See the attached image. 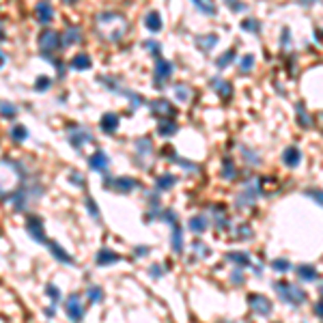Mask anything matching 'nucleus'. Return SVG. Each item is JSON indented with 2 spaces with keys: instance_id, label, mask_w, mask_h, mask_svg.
<instances>
[{
  "instance_id": "f257e3e1",
  "label": "nucleus",
  "mask_w": 323,
  "mask_h": 323,
  "mask_svg": "<svg viewBox=\"0 0 323 323\" xmlns=\"http://www.w3.org/2000/svg\"><path fill=\"white\" fill-rule=\"evenodd\" d=\"M127 30H130V22L123 13L101 11L95 15V33L108 44H119Z\"/></svg>"
},
{
  "instance_id": "f03ea898",
  "label": "nucleus",
  "mask_w": 323,
  "mask_h": 323,
  "mask_svg": "<svg viewBox=\"0 0 323 323\" xmlns=\"http://www.w3.org/2000/svg\"><path fill=\"white\" fill-rule=\"evenodd\" d=\"M22 187V168L13 160H0V201L13 199Z\"/></svg>"
},
{
  "instance_id": "7ed1b4c3",
  "label": "nucleus",
  "mask_w": 323,
  "mask_h": 323,
  "mask_svg": "<svg viewBox=\"0 0 323 323\" xmlns=\"http://www.w3.org/2000/svg\"><path fill=\"white\" fill-rule=\"evenodd\" d=\"M274 291L280 295V299H285L287 304H293V306H302L306 302V293L302 291L297 285H291V283H285V280H280V283H274Z\"/></svg>"
},
{
  "instance_id": "20e7f679",
  "label": "nucleus",
  "mask_w": 323,
  "mask_h": 323,
  "mask_svg": "<svg viewBox=\"0 0 323 323\" xmlns=\"http://www.w3.org/2000/svg\"><path fill=\"white\" fill-rule=\"evenodd\" d=\"M39 52L44 54V58L46 56H52L54 52L60 48V35L56 33V30H50V28H46L44 33L39 35Z\"/></svg>"
},
{
  "instance_id": "39448f33",
  "label": "nucleus",
  "mask_w": 323,
  "mask_h": 323,
  "mask_svg": "<svg viewBox=\"0 0 323 323\" xmlns=\"http://www.w3.org/2000/svg\"><path fill=\"white\" fill-rule=\"evenodd\" d=\"M138 183L134 181L132 177H117V179H110V177H106V181H103V187H106V190H114V192H119V194H127Z\"/></svg>"
},
{
  "instance_id": "423d86ee",
  "label": "nucleus",
  "mask_w": 323,
  "mask_h": 323,
  "mask_svg": "<svg viewBox=\"0 0 323 323\" xmlns=\"http://www.w3.org/2000/svg\"><path fill=\"white\" fill-rule=\"evenodd\" d=\"M248 304H250V308L256 312V315H263V317L272 315V308H274L272 306V299L261 295V293H250L248 295Z\"/></svg>"
},
{
  "instance_id": "0eeeda50",
  "label": "nucleus",
  "mask_w": 323,
  "mask_h": 323,
  "mask_svg": "<svg viewBox=\"0 0 323 323\" xmlns=\"http://www.w3.org/2000/svg\"><path fill=\"white\" fill-rule=\"evenodd\" d=\"M65 310H67V317H69L71 323H80L82 317H84V306H82L80 295H71L65 302Z\"/></svg>"
},
{
  "instance_id": "6e6552de",
  "label": "nucleus",
  "mask_w": 323,
  "mask_h": 323,
  "mask_svg": "<svg viewBox=\"0 0 323 323\" xmlns=\"http://www.w3.org/2000/svg\"><path fill=\"white\" fill-rule=\"evenodd\" d=\"M26 231H28L30 237L35 239V242L48 244V237H46V231H44V222H41L37 216H28V220H26Z\"/></svg>"
},
{
  "instance_id": "1a4fd4ad",
  "label": "nucleus",
  "mask_w": 323,
  "mask_h": 323,
  "mask_svg": "<svg viewBox=\"0 0 323 323\" xmlns=\"http://www.w3.org/2000/svg\"><path fill=\"white\" fill-rule=\"evenodd\" d=\"M173 76V62H168L166 58H158L155 60V87H164V82Z\"/></svg>"
},
{
  "instance_id": "9d476101",
  "label": "nucleus",
  "mask_w": 323,
  "mask_h": 323,
  "mask_svg": "<svg viewBox=\"0 0 323 323\" xmlns=\"http://www.w3.org/2000/svg\"><path fill=\"white\" fill-rule=\"evenodd\" d=\"M149 108H151L153 114H160L162 119H173L175 114H177V108L173 106L168 99H153L149 103Z\"/></svg>"
},
{
  "instance_id": "9b49d317",
  "label": "nucleus",
  "mask_w": 323,
  "mask_h": 323,
  "mask_svg": "<svg viewBox=\"0 0 323 323\" xmlns=\"http://www.w3.org/2000/svg\"><path fill=\"white\" fill-rule=\"evenodd\" d=\"M153 153V147H151V140L149 138H142L136 142V164L140 166L142 160H144V168H149V158Z\"/></svg>"
},
{
  "instance_id": "f8f14e48",
  "label": "nucleus",
  "mask_w": 323,
  "mask_h": 323,
  "mask_svg": "<svg viewBox=\"0 0 323 323\" xmlns=\"http://www.w3.org/2000/svg\"><path fill=\"white\" fill-rule=\"evenodd\" d=\"M93 142V134L91 132H87L84 127H80V125H74L71 127V147H76V149H80L84 142Z\"/></svg>"
},
{
  "instance_id": "ddd939ff",
  "label": "nucleus",
  "mask_w": 323,
  "mask_h": 323,
  "mask_svg": "<svg viewBox=\"0 0 323 323\" xmlns=\"http://www.w3.org/2000/svg\"><path fill=\"white\" fill-rule=\"evenodd\" d=\"M256 196H259V187L252 185V183H248V187L237 196V207H252L254 201H256Z\"/></svg>"
},
{
  "instance_id": "4468645a",
  "label": "nucleus",
  "mask_w": 323,
  "mask_h": 323,
  "mask_svg": "<svg viewBox=\"0 0 323 323\" xmlns=\"http://www.w3.org/2000/svg\"><path fill=\"white\" fill-rule=\"evenodd\" d=\"M35 13H37L41 24H50L52 17H54V9H52V5L48 0H41V3H37V7H35Z\"/></svg>"
},
{
  "instance_id": "2eb2a0df",
  "label": "nucleus",
  "mask_w": 323,
  "mask_h": 323,
  "mask_svg": "<svg viewBox=\"0 0 323 323\" xmlns=\"http://www.w3.org/2000/svg\"><path fill=\"white\" fill-rule=\"evenodd\" d=\"M108 155L103 153V151H95L91 155V160H89V166H91V170H97V173H103L108 168Z\"/></svg>"
},
{
  "instance_id": "dca6fc26",
  "label": "nucleus",
  "mask_w": 323,
  "mask_h": 323,
  "mask_svg": "<svg viewBox=\"0 0 323 323\" xmlns=\"http://www.w3.org/2000/svg\"><path fill=\"white\" fill-rule=\"evenodd\" d=\"M60 41H62V48H69V46H74V44H80L82 41V30L78 28V26H69L67 30H65V35L60 37Z\"/></svg>"
},
{
  "instance_id": "f3484780",
  "label": "nucleus",
  "mask_w": 323,
  "mask_h": 323,
  "mask_svg": "<svg viewBox=\"0 0 323 323\" xmlns=\"http://www.w3.org/2000/svg\"><path fill=\"white\" fill-rule=\"evenodd\" d=\"M48 248H50V254L54 256L56 261H60V263H74V256L67 254L65 250H62L60 244H56V242H48Z\"/></svg>"
},
{
  "instance_id": "a211bd4d",
  "label": "nucleus",
  "mask_w": 323,
  "mask_h": 323,
  "mask_svg": "<svg viewBox=\"0 0 323 323\" xmlns=\"http://www.w3.org/2000/svg\"><path fill=\"white\" fill-rule=\"evenodd\" d=\"M283 162L285 166H289V168H295V166H299L302 162V153L297 147H287L285 153H283Z\"/></svg>"
},
{
  "instance_id": "6ab92c4d",
  "label": "nucleus",
  "mask_w": 323,
  "mask_h": 323,
  "mask_svg": "<svg viewBox=\"0 0 323 323\" xmlns=\"http://www.w3.org/2000/svg\"><path fill=\"white\" fill-rule=\"evenodd\" d=\"M121 261V254H117V252H112V250H108V248H101L99 252H97V265H112V263H119Z\"/></svg>"
},
{
  "instance_id": "aec40b11",
  "label": "nucleus",
  "mask_w": 323,
  "mask_h": 323,
  "mask_svg": "<svg viewBox=\"0 0 323 323\" xmlns=\"http://www.w3.org/2000/svg\"><path fill=\"white\" fill-rule=\"evenodd\" d=\"M187 226H190V231L192 233H205L207 231V226H209V220H207V216L199 213V216H192L190 218V222H187Z\"/></svg>"
},
{
  "instance_id": "412c9836",
  "label": "nucleus",
  "mask_w": 323,
  "mask_h": 323,
  "mask_svg": "<svg viewBox=\"0 0 323 323\" xmlns=\"http://www.w3.org/2000/svg\"><path fill=\"white\" fill-rule=\"evenodd\" d=\"M117 127H119V117H117V114H114V112L103 114V117H101V130L106 134H114Z\"/></svg>"
},
{
  "instance_id": "4be33fe9",
  "label": "nucleus",
  "mask_w": 323,
  "mask_h": 323,
  "mask_svg": "<svg viewBox=\"0 0 323 323\" xmlns=\"http://www.w3.org/2000/svg\"><path fill=\"white\" fill-rule=\"evenodd\" d=\"M177 130H179V127H177V123L173 119H160V125H158V134H160V136H164V138L175 136Z\"/></svg>"
},
{
  "instance_id": "5701e85b",
  "label": "nucleus",
  "mask_w": 323,
  "mask_h": 323,
  "mask_svg": "<svg viewBox=\"0 0 323 323\" xmlns=\"http://www.w3.org/2000/svg\"><path fill=\"white\" fill-rule=\"evenodd\" d=\"M144 24H147V28L151 30V33H160L164 22H162V15L158 11H149L147 17H144Z\"/></svg>"
},
{
  "instance_id": "b1692460",
  "label": "nucleus",
  "mask_w": 323,
  "mask_h": 323,
  "mask_svg": "<svg viewBox=\"0 0 323 323\" xmlns=\"http://www.w3.org/2000/svg\"><path fill=\"white\" fill-rule=\"evenodd\" d=\"M211 87L220 93V97L222 99H231V95H233V87L228 84V82H224V80H220V78H216V80H211Z\"/></svg>"
},
{
  "instance_id": "393cba45",
  "label": "nucleus",
  "mask_w": 323,
  "mask_h": 323,
  "mask_svg": "<svg viewBox=\"0 0 323 323\" xmlns=\"http://www.w3.org/2000/svg\"><path fill=\"white\" fill-rule=\"evenodd\" d=\"M297 276L302 280H308V283H315V280H319V272L312 265H299L297 267Z\"/></svg>"
},
{
  "instance_id": "a878e982",
  "label": "nucleus",
  "mask_w": 323,
  "mask_h": 323,
  "mask_svg": "<svg viewBox=\"0 0 323 323\" xmlns=\"http://www.w3.org/2000/svg\"><path fill=\"white\" fill-rule=\"evenodd\" d=\"M173 250H175L177 254L183 252V233H181L179 222L173 224Z\"/></svg>"
},
{
  "instance_id": "bb28decb",
  "label": "nucleus",
  "mask_w": 323,
  "mask_h": 323,
  "mask_svg": "<svg viewBox=\"0 0 323 323\" xmlns=\"http://www.w3.org/2000/svg\"><path fill=\"white\" fill-rule=\"evenodd\" d=\"M192 3H194V7L199 9L201 13H205V15H216V13H218L213 0H192Z\"/></svg>"
},
{
  "instance_id": "cd10ccee",
  "label": "nucleus",
  "mask_w": 323,
  "mask_h": 323,
  "mask_svg": "<svg viewBox=\"0 0 323 323\" xmlns=\"http://www.w3.org/2000/svg\"><path fill=\"white\" fill-rule=\"evenodd\" d=\"M91 65H93V60H91L89 54H78V56H74V60H71V67L78 69V71L91 69Z\"/></svg>"
},
{
  "instance_id": "c85d7f7f",
  "label": "nucleus",
  "mask_w": 323,
  "mask_h": 323,
  "mask_svg": "<svg viewBox=\"0 0 323 323\" xmlns=\"http://www.w3.org/2000/svg\"><path fill=\"white\" fill-rule=\"evenodd\" d=\"M226 261L237 263V267H250V256L244 252H228L226 254Z\"/></svg>"
},
{
  "instance_id": "c756f323",
  "label": "nucleus",
  "mask_w": 323,
  "mask_h": 323,
  "mask_svg": "<svg viewBox=\"0 0 323 323\" xmlns=\"http://www.w3.org/2000/svg\"><path fill=\"white\" fill-rule=\"evenodd\" d=\"M216 44H218V35H201V37H196V46H199L201 50H211Z\"/></svg>"
},
{
  "instance_id": "7c9ffc66",
  "label": "nucleus",
  "mask_w": 323,
  "mask_h": 323,
  "mask_svg": "<svg viewBox=\"0 0 323 323\" xmlns=\"http://www.w3.org/2000/svg\"><path fill=\"white\" fill-rule=\"evenodd\" d=\"M177 183V177L175 175H162V177H158V190H170V187Z\"/></svg>"
},
{
  "instance_id": "2f4dec72",
  "label": "nucleus",
  "mask_w": 323,
  "mask_h": 323,
  "mask_svg": "<svg viewBox=\"0 0 323 323\" xmlns=\"http://www.w3.org/2000/svg\"><path fill=\"white\" fill-rule=\"evenodd\" d=\"M175 95H177V99H179V101H190L192 89L187 87V84H177L175 87Z\"/></svg>"
},
{
  "instance_id": "473e14b6",
  "label": "nucleus",
  "mask_w": 323,
  "mask_h": 323,
  "mask_svg": "<svg viewBox=\"0 0 323 323\" xmlns=\"http://www.w3.org/2000/svg\"><path fill=\"white\" fill-rule=\"evenodd\" d=\"M11 138H13L15 142L26 140V138H28V130L24 127V125H13V127H11Z\"/></svg>"
},
{
  "instance_id": "72a5a7b5",
  "label": "nucleus",
  "mask_w": 323,
  "mask_h": 323,
  "mask_svg": "<svg viewBox=\"0 0 323 323\" xmlns=\"http://www.w3.org/2000/svg\"><path fill=\"white\" fill-rule=\"evenodd\" d=\"M233 60H235V50H226L224 54L216 60V65H218V69H224L226 65H231Z\"/></svg>"
},
{
  "instance_id": "f704fd0d",
  "label": "nucleus",
  "mask_w": 323,
  "mask_h": 323,
  "mask_svg": "<svg viewBox=\"0 0 323 323\" xmlns=\"http://www.w3.org/2000/svg\"><path fill=\"white\" fill-rule=\"evenodd\" d=\"M87 295H89V302H93V304H99V302L103 299V289L101 287H89Z\"/></svg>"
},
{
  "instance_id": "c9c22d12",
  "label": "nucleus",
  "mask_w": 323,
  "mask_h": 323,
  "mask_svg": "<svg viewBox=\"0 0 323 323\" xmlns=\"http://www.w3.org/2000/svg\"><path fill=\"white\" fill-rule=\"evenodd\" d=\"M0 114H3L5 119H13V117H17V108L13 106V103H9V101H5L3 106H0Z\"/></svg>"
},
{
  "instance_id": "e433bc0d",
  "label": "nucleus",
  "mask_w": 323,
  "mask_h": 323,
  "mask_svg": "<svg viewBox=\"0 0 323 323\" xmlns=\"http://www.w3.org/2000/svg\"><path fill=\"white\" fill-rule=\"evenodd\" d=\"M235 175H237V170H235V166H233V160H224V168H222V177L224 179H235Z\"/></svg>"
},
{
  "instance_id": "4c0bfd02",
  "label": "nucleus",
  "mask_w": 323,
  "mask_h": 323,
  "mask_svg": "<svg viewBox=\"0 0 323 323\" xmlns=\"http://www.w3.org/2000/svg\"><path fill=\"white\" fill-rule=\"evenodd\" d=\"M242 30H248V33H259V22H256V19H244Z\"/></svg>"
},
{
  "instance_id": "58836bf2",
  "label": "nucleus",
  "mask_w": 323,
  "mask_h": 323,
  "mask_svg": "<svg viewBox=\"0 0 323 323\" xmlns=\"http://www.w3.org/2000/svg\"><path fill=\"white\" fill-rule=\"evenodd\" d=\"M272 267L276 269V272H289V269H291L289 261H285V259H276V261L272 263Z\"/></svg>"
},
{
  "instance_id": "ea45409f",
  "label": "nucleus",
  "mask_w": 323,
  "mask_h": 323,
  "mask_svg": "<svg viewBox=\"0 0 323 323\" xmlns=\"http://www.w3.org/2000/svg\"><path fill=\"white\" fill-rule=\"evenodd\" d=\"M242 71H252V67H254V56L252 54H248V56H244L242 58Z\"/></svg>"
},
{
  "instance_id": "a19ab883",
  "label": "nucleus",
  "mask_w": 323,
  "mask_h": 323,
  "mask_svg": "<svg viewBox=\"0 0 323 323\" xmlns=\"http://www.w3.org/2000/svg\"><path fill=\"white\" fill-rule=\"evenodd\" d=\"M297 114H299V119H302V125H304V127H310L312 121H310V117L306 114V110H304V106H302V103L297 106Z\"/></svg>"
},
{
  "instance_id": "79ce46f5",
  "label": "nucleus",
  "mask_w": 323,
  "mask_h": 323,
  "mask_svg": "<svg viewBox=\"0 0 323 323\" xmlns=\"http://www.w3.org/2000/svg\"><path fill=\"white\" fill-rule=\"evenodd\" d=\"M87 209L91 211V216H93V218H95V220H99V209H97V203H95V201H93V199H91V196H89V199H87Z\"/></svg>"
},
{
  "instance_id": "37998d69",
  "label": "nucleus",
  "mask_w": 323,
  "mask_h": 323,
  "mask_svg": "<svg viewBox=\"0 0 323 323\" xmlns=\"http://www.w3.org/2000/svg\"><path fill=\"white\" fill-rule=\"evenodd\" d=\"M46 291H48V295L52 297V302H54V304H56V302L60 299V291H58L54 285H48V287H46Z\"/></svg>"
},
{
  "instance_id": "c03bdc74",
  "label": "nucleus",
  "mask_w": 323,
  "mask_h": 323,
  "mask_svg": "<svg viewBox=\"0 0 323 323\" xmlns=\"http://www.w3.org/2000/svg\"><path fill=\"white\" fill-rule=\"evenodd\" d=\"M48 87H50V80H48L46 76H41V78L35 82V89H37V91H48Z\"/></svg>"
},
{
  "instance_id": "a18cd8bd",
  "label": "nucleus",
  "mask_w": 323,
  "mask_h": 323,
  "mask_svg": "<svg viewBox=\"0 0 323 323\" xmlns=\"http://www.w3.org/2000/svg\"><path fill=\"white\" fill-rule=\"evenodd\" d=\"M144 46H147V48L153 52V54H155V58H160V56H162V48H160L158 44H155V41H147V44H144Z\"/></svg>"
},
{
  "instance_id": "49530a36",
  "label": "nucleus",
  "mask_w": 323,
  "mask_h": 323,
  "mask_svg": "<svg viewBox=\"0 0 323 323\" xmlns=\"http://www.w3.org/2000/svg\"><path fill=\"white\" fill-rule=\"evenodd\" d=\"M250 239V237H252V231H250V226L248 224H242V226H239V239Z\"/></svg>"
},
{
  "instance_id": "de8ad7c7",
  "label": "nucleus",
  "mask_w": 323,
  "mask_h": 323,
  "mask_svg": "<svg viewBox=\"0 0 323 323\" xmlns=\"http://www.w3.org/2000/svg\"><path fill=\"white\" fill-rule=\"evenodd\" d=\"M224 3H226L228 7H231L233 11H242V9H244V5L239 3V0H224Z\"/></svg>"
},
{
  "instance_id": "09e8293b",
  "label": "nucleus",
  "mask_w": 323,
  "mask_h": 323,
  "mask_svg": "<svg viewBox=\"0 0 323 323\" xmlns=\"http://www.w3.org/2000/svg\"><path fill=\"white\" fill-rule=\"evenodd\" d=\"M71 183H76L80 187H84V179H82V175L80 173H71Z\"/></svg>"
},
{
  "instance_id": "8fccbe9b",
  "label": "nucleus",
  "mask_w": 323,
  "mask_h": 323,
  "mask_svg": "<svg viewBox=\"0 0 323 323\" xmlns=\"http://www.w3.org/2000/svg\"><path fill=\"white\" fill-rule=\"evenodd\" d=\"M194 250H196V252H199L201 256H209V250H207V246H205V244H196V246H194Z\"/></svg>"
},
{
  "instance_id": "3c124183",
  "label": "nucleus",
  "mask_w": 323,
  "mask_h": 323,
  "mask_svg": "<svg viewBox=\"0 0 323 323\" xmlns=\"http://www.w3.org/2000/svg\"><path fill=\"white\" fill-rule=\"evenodd\" d=\"M136 254H138V256H147V254H149V248H147V246H138V248H136Z\"/></svg>"
},
{
  "instance_id": "603ef678",
  "label": "nucleus",
  "mask_w": 323,
  "mask_h": 323,
  "mask_svg": "<svg viewBox=\"0 0 323 323\" xmlns=\"http://www.w3.org/2000/svg\"><path fill=\"white\" fill-rule=\"evenodd\" d=\"M299 5H304V7H310V5H315V3H319V0H297Z\"/></svg>"
},
{
  "instance_id": "864d4df0",
  "label": "nucleus",
  "mask_w": 323,
  "mask_h": 323,
  "mask_svg": "<svg viewBox=\"0 0 323 323\" xmlns=\"http://www.w3.org/2000/svg\"><path fill=\"white\" fill-rule=\"evenodd\" d=\"M151 274H153V276H162L164 269H162V267H151Z\"/></svg>"
},
{
  "instance_id": "5fc2aeb1",
  "label": "nucleus",
  "mask_w": 323,
  "mask_h": 323,
  "mask_svg": "<svg viewBox=\"0 0 323 323\" xmlns=\"http://www.w3.org/2000/svg\"><path fill=\"white\" fill-rule=\"evenodd\" d=\"M315 315L321 317V302H317V304H315Z\"/></svg>"
},
{
  "instance_id": "6e6d98bb",
  "label": "nucleus",
  "mask_w": 323,
  "mask_h": 323,
  "mask_svg": "<svg viewBox=\"0 0 323 323\" xmlns=\"http://www.w3.org/2000/svg\"><path fill=\"white\" fill-rule=\"evenodd\" d=\"M222 323H252V321H248V319H239V321H222Z\"/></svg>"
},
{
  "instance_id": "4d7b16f0",
  "label": "nucleus",
  "mask_w": 323,
  "mask_h": 323,
  "mask_svg": "<svg viewBox=\"0 0 323 323\" xmlns=\"http://www.w3.org/2000/svg\"><path fill=\"white\" fill-rule=\"evenodd\" d=\"M5 62H7V56L0 52V67H5Z\"/></svg>"
},
{
  "instance_id": "13d9d810",
  "label": "nucleus",
  "mask_w": 323,
  "mask_h": 323,
  "mask_svg": "<svg viewBox=\"0 0 323 323\" xmlns=\"http://www.w3.org/2000/svg\"><path fill=\"white\" fill-rule=\"evenodd\" d=\"M3 39H5V28L0 26V41H3Z\"/></svg>"
},
{
  "instance_id": "bf43d9fd",
  "label": "nucleus",
  "mask_w": 323,
  "mask_h": 323,
  "mask_svg": "<svg viewBox=\"0 0 323 323\" xmlns=\"http://www.w3.org/2000/svg\"><path fill=\"white\" fill-rule=\"evenodd\" d=\"M65 3H67V5H74V3H76V0H65Z\"/></svg>"
}]
</instances>
